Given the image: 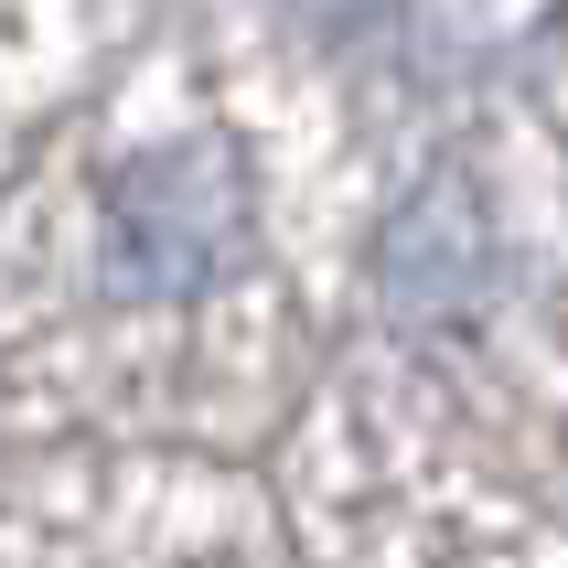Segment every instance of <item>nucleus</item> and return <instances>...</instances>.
<instances>
[{
  "label": "nucleus",
  "mask_w": 568,
  "mask_h": 568,
  "mask_svg": "<svg viewBox=\"0 0 568 568\" xmlns=\"http://www.w3.org/2000/svg\"><path fill=\"white\" fill-rule=\"evenodd\" d=\"M247 247V172L225 140H172L140 151L108 193V290L119 301H183L225 280Z\"/></svg>",
  "instance_id": "obj_1"
},
{
  "label": "nucleus",
  "mask_w": 568,
  "mask_h": 568,
  "mask_svg": "<svg viewBox=\"0 0 568 568\" xmlns=\"http://www.w3.org/2000/svg\"><path fill=\"white\" fill-rule=\"evenodd\" d=\"M386 290H397V312L408 322H450L483 301V204L473 183H429L408 215L386 225Z\"/></svg>",
  "instance_id": "obj_2"
}]
</instances>
